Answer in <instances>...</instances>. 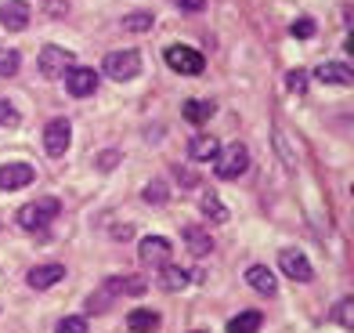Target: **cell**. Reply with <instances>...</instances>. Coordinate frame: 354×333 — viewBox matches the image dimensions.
<instances>
[{"label": "cell", "mask_w": 354, "mask_h": 333, "mask_svg": "<svg viewBox=\"0 0 354 333\" xmlns=\"http://www.w3.org/2000/svg\"><path fill=\"white\" fill-rule=\"evenodd\" d=\"M58 210H62V203H58L55 196H44V199H37V203H26V207L19 210V225H22L26 232L47 235V225L58 217Z\"/></svg>", "instance_id": "6da1fadb"}, {"label": "cell", "mask_w": 354, "mask_h": 333, "mask_svg": "<svg viewBox=\"0 0 354 333\" xmlns=\"http://www.w3.org/2000/svg\"><path fill=\"white\" fill-rule=\"evenodd\" d=\"M102 69L109 80H134V76L141 73V55L134 51V47H123V51H109L105 62H102Z\"/></svg>", "instance_id": "7a4b0ae2"}, {"label": "cell", "mask_w": 354, "mask_h": 333, "mask_svg": "<svg viewBox=\"0 0 354 333\" xmlns=\"http://www.w3.org/2000/svg\"><path fill=\"white\" fill-rule=\"evenodd\" d=\"M214 167H217V178H224V181H235V178H243V174L250 170V149L246 145H228L224 152H217V160H214Z\"/></svg>", "instance_id": "3957f363"}, {"label": "cell", "mask_w": 354, "mask_h": 333, "mask_svg": "<svg viewBox=\"0 0 354 333\" xmlns=\"http://www.w3.org/2000/svg\"><path fill=\"white\" fill-rule=\"evenodd\" d=\"M167 66L174 69V73H181V76H199L203 69H206V62H203V55L196 51V47H185V44H174V47H167Z\"/></svg>", "instance_id": "277c9868"}, {"label": "cell", "mask_w": 354, "mask_h": 333, "mask_svg": "<svg viewBox=\"0 0 354 333\" xmlns=\"http://www.w3.org/2000/svg\"><path fill=\"white\" fill-rule=\"evenodd\" d=\"M40 76L44 80H58V76H66L69 66H76V58L73 51H66V47H58V44H47L44 51H40Z\"/></svg>", "instance_id": "5b68a950"}, {"label": "cell", "mask_w": 354, "mask_h": 333, "mask_svg": "<svg viewBox=\"0 0 354 333\" xmlns=\"http://www.w3.org/2000/svg\"><path fill=\"white\" fill-rule=\"evenodd\" d=\"M69 145H73V123L69 120H51L44 127V149H47V156H66L69 152Z\"/></svg>", "instance_id": "8992f818"}, {"label": "cell", "mask_w": 354, "mask_h": 333, "mask_svg": "<svg viewBox=\"0 0 354 333\" xmlns=\"http://www.w3.org/2000/svg\"><path fill=\"white\" fill-rule=\"evenodd\" d=\"M170 253H174V243L167 240V235H149V240H141V246H138L141 264H149V268L170 264Z\"/></svg>", "instance_id": "52a82bcc"}, {"label": "cell", "mask_w": 354, "mask_h": 333, "mask_svg": "<svg viewBox=\"0 0 354 333\" xmlns=\"http://www.w3.org/2000/svg\"><path fill=\"white\" fill-rule=\"evenodd\" d=\"M66 91L73 98H91L98 91V73L87 69V66H69L66 69Z\"/></svg>", "instance_id": "ba28073f"}, {"label": "cell", "mask_w": 354, "mask_h": 333, "mask_svg": "<svg viewBox=\"0 0 354 333\" xmlns=\"http://www.w3.org/2000/svg\"><path fill=\"white\" fill-rule=\"evenodd\" d=\"M279 268L293 279V282H311L315 279V268H311V261L304 258L300 250H282L279 253Z\"/></svg>", "instance_id": "9c48e42d"}, {"label": "cell", "mask_w": 354, "mask_h": 333, "mask_svg": "<svg viewBox=\"0 0 354 333\" xmlns=\"http://www.w3.org/2000/svg\"><path fill=\"white\" fill-rule=\"evenodd\" d=\"M33 19V11H29L26 0H4V8H0V26L8 29V33H22Z\"/></svg>", "instance_id": "30bf717a"}, {"label": "cell", "mask_w": 354, "mask_h": 333, "mask_svg": "<svg viewBox=\"0 0 354 333\" xmlns=\"http://www.w3.org/2000/svg\"><path fill=\"white\" fill-rule=\"evenodd\" d=\"M26 185H33V167L29 163H4L0 167V188L4 192H19Z\"/></svg>", "instance_id": "8fae6325"}, {"label": "cell", "mask_w": 354, "mask_h": 333, "mask_svg": "<svg viewBox=\"0 0 354 333\" xmlns=\"http://www.w3.org/2000/svg\"><path fill=\"white\" fill-rule=\"evenodd\" d=\"M62 279H66V264H37L33 272L26 276V282L33 290H51L55 282H62Z\"/></svg>", "instance_id": "7c38bea8"}, {"label": "cell", "mask_w": 354, "mask_h": 333, "mask_svg": "<svg viewBox=\"0 0 354 333\" xmlns=\"http://www.w3.org/2000/svg\"><path fill=\"white\" fill-rule=\"evenodd\" d=\"M315 76L322 84H333V87H351L354 84V73L344 66V62H322V66L315 69Z\"/></svg>", "instance_id": "4fadbf2b"}, {"label": "cell", "mask_w": 354, "mask_h": 333, "mask_svg": "<svg viewBox=\"0 0 354 333\" xmlns=\"http://www.w3.org/2000/svg\"><path fill=\"white\" fill-rule=\"evenodd\" d=\"M217 152H221V141L214 134H196V138H192V145H188V156L196 163H214Z\"/></svg>", "instance_id": "5bb4252c"}, {"label": "cell", "mask_w": 354, "mask_h": 333, "mask_svg": "<svg viewBox=\"0 0 354 333\" xmlns=\"http://www.w3.org/2000/svg\"><path fill=\"white\" fill-rule=\"evenodd\" d=\"M181 240H185V246H188L192 253H196V258H206V253L214 250L210 232L199 228V225H185V228H181Z\"/></svg>", "instance_id": "9a60e30c"}, {"label": "cell", "mask_w": 354, "mask_h": 333, "mask_svg": "<svg viewBox=\"0 0 354 333\" xmlns=\"http://www.w3.org/2000/svg\"><path fill=\"white\" fill-rule=\"evenodd\" d=\"M102 294L109 297H120V294H145V279L138 276H112L102 282Z\"/></svg>", "instance_id": "2e32d148"}, {"label": "cell", "mask_w": 354, "mask_h": 333, "mask_svg": "<svg viewBox=\"0 0 354 333\" xmlns=\"http://www.w3.org/2000/svg\"><path fill=\"white\" fill-rule=\"evenodd\" d=\"M246 282L257 290V294H264V297H271L279 290V279H275V272H268L264 264H253L250 272H246Z\"/></svg>", "instance_id": "e0dca14e"}, {"label": "cell", "mask_w": 354, "mask_h": 333, "mask_svg": "<svg viewBox=\"0 0 354 333\" xmlns=\"http://www.w3.org/2000/svg\"><path fill=\"white\" fill-rule=\"evenodd\" d=\"M188 282H192V276L177 264H163V272H159V287H163L167 294H181Z\"/></svg>", "instance_id": "ac0fdd59"}, {"label": "cell", "mask_w": 354, "mask_h": 333, "mask_svg": "<svg viewBox=\"0 0 354 333\" xmlns=\"http://www.w3.org/2000/svg\"><path fill=\"white\" fill-rule=\"evenodd\" d=\"M156 326H159V312H152V308H134L127 315V330L131 333H152Z\"/></svg>", "instance_id": "d6986e66"}, {"label": "cell", "mask_w": 354, "mask_h": 333, "mask_svg": "<svg viewBox=\"0 0 354 333\" xmlns=\"http://www.w3.org/2000/svg\"><path fill=\"white\" fill-rule=\"evenodd\" d=\"M181 113H185V120H188V123H206V120H210V116L217 113V105H214L210 98H192V102H185Z\"/></svg>", "instance_id": "ffe728a7"}, {"label": "cell", "mask_w": 354, "mask_h": 333, "mask_svg": "<svg viewBox=\"0 0 354 333\" xmlns=\"http://www.w3.org/2000/svg\"><path fill=\"white\" fill-rule=\"evenodd\" d=\"M275 149H279V156H282V167H286V170H297L300 156H297V149H293V145H289V138H286L282 127H275Z\"/></svg>", "instance_id": "44dd1931"}, {"label": "cell", "mask_w": 354, "mask_h": 333, "mask_svg": "<svg viewBox=\"0 0 354 333\" xmlns=\"http://www.w3.org/2000/svg\"><path fill=\"white\" fill-rule=\"evenodd\" d=\"M261 312H243V315H235V319L228 323V333H257L261 330Z\"/></svg>", "instance_id": "7402d4cb"}, {"label": "cell", "mask_w": 354, "mask_h": 333, "mask_svg": "<svg viewBox=\"0 0 354 333\" xmlns=\"http://www.w3.org/2000/svg\"><path fill=\"white\" fill-rule=\"evenodd\" d=\"M203 214L210 221H217V225H221V221H228V207L221 203L217 192H203Z\"/></svg>", "instance_id": "603a6c76"}, {"label": "cell", "mask_w": 354, "mask_h": 333, "mask_svg": "<svg viewBox=\"0 0 354 333\" xmlns=\"http://www.w3.org/2000/svg\"><path fill=\"white\" fill-rule=\"evenodd\" d=\"M152 11H131V15H127V19H123V29H127V33H145V29H152Z\"/></svg>", "instance_id": "cb8c5ba5"}, {"label": "cell", "mask_w": 354, "mask_h": 333, "mask_svg": "<svg viewBox=\"0 0 354 333\" xmlns=\"http://www.w3.org/2000/svg\"><path fill=\"white\" fill-rule=\"evenodd\" d=\"M22 69V55L15 47H0V76H15Z\"/></svg>", "instance_id": "d4e9b609"}, {"label": "cell", "mask_w": 354, "mask_h": 333, "mask_svg": "<svg viewBox=\"0 0 354 333\" xmlns=\"http://www.w3.org/2000/svg\"><path fill=\"white\" fill-rule=\"evenodd\" d=\"M141 199H145V203H156V207H159V203L170 199V188H167L163 181H149V185L141 188Z\"/></svg>", "instance_id": "484cf974"}, {"label": "cell", "mask_w": 354, "mask_h": 333, "mask_svg": "<svg viewBox=\"0 0 354 333\" xmlns=\"http://www.w3.org/2000/svg\"><path fill=\"white\" fill-rule=\"evenodd\" d=\"M333 319L340 323L344 330H354V297H344L340 305H336V312H333Z\"/></svg>", "instance_id": "4316f807"}, {"label": "cell", "mask_w": 354, "mask_h": 333, "mask_svg": "<svg viewBox=\"0 0 354 333\" xmlns=\"http://www.w3.org/2000/svg\"><path fill=\"white\" fill-rule=\"evenodd\" d=\"M19 123H22V113L8 98H0V127H19Z\"/></svg>", "instance_id": "83f0119b"}, {"label": "cell", "mask_w": 354, "mask_h": 333, "mask_svg": "<svg viewBox=\"0 0 354 333\" xmlns=\"http://www.w3.org/2000/svg\"><path fill=\"white\" fill-rule=\"evenodd\" d=\"M58 333H87V319L84 315H66L58 323Z\"/></svg>", "instance_id": "f1b7e54d"}, {"label": "cell", "mask_w": 354, "mask_h": 333, "mask_svg": "<svg viewBox=\"0 0 354 333\" xmlns=\"http://www.w3.org/2000/svg\"><path fill=\"white\" fill-rule=\"evenodd\" d=\"M286 87L293 91V94H304V91H308V73H304V69H293V73L286 76Z\"/></svg>", "instance_id": "f546056e"}, {"label": "cell", "mask_w": 354, "mask_h": 333, "mask_svg": "<svg viewBox=\"0 0 354 333\" xmlns=\"http://www.w3.org/2000/svg\"><path fill=\"white\" fill-rule=\"evenodd\" d=\"M40 8L51 15V19H62V15L69 11V0H40Z\"/></svg>", "instance_id": "4dcf8cb0"}, {"label": "cell", "mask_w": 354, "mask_h": 333, "mask_svg": "<svg viewBox=\"0 0 354 333\" xmlns=\"http://www.w3.org/2000/svg\"><path fill=\"white\" fill-rule=\"evenodd\" d=\"M293 37H300V40L315 37V19H297L293 22Z\"/></svg>", "instance_id": "1f68e13d"}, {"label": "cell", "mask_w": 354, "mask_h": 333, "mask_svg": "<svg viewBox=\"0 0 354 333\" xmlns=\"http://www.w3.org/2000/svg\"><path fill=\"white\" fill-rule=\"evenodd\" d=\"M109 300H112V297L102 294V290H98V294H91V297H87V312H105V308H109Z\"/></svg>", "instance_id": "d6a6232c"}, {"label": "cell", "mask_w": 354, "mask_h": 333, "mask_svg": "<svg viewBox=\"0 0 354 333\" xmlns=\"http://www.w3.org/2000/svg\"><path fill=\"white\" fill-rule=\"evenodd\" d=\"M116 163H120V152H116V149H105V152L98 156V170H112Z\"/></svg>", "instance_id": "836d02e7"}, {"label": "cell", "mask_w": 354, "mask_h": 333, "mask_svg": "<svg viewBox=\"0 0 354 333\" xmlns=\"http://www.w3.org/2000/svg\"><path fill=\"white\" fill-rule=\"evenodd\" d=\"M174 174H177V181H185V188H196L199 185L196 170H188V167H174Z\"/></svg>", "instance_id": "e575fe53"}, {"label": "cell", "mask_w": 354, "mask_h": 333, "mask_svg": "<svg viewBox=\"0 0 354 333\" xmlns=\"http://www.w3.org/2000/svg\"><path fill=\"white\" fill-rule=\"evenodd\" d=\"M174 4L181 8V11H188V15H199L206 8V0H174Z\"/></svg>", "instance_id": "d590c367"}, {"label": "cell", "mask_w": 354, "mask_h": 333, "mask_svg": "<svg viewBox=\"0 0 354 333\" xmlns=\"http://www.w3.org/2000/svg\"><path fill=\"white\" fill-rule=\"evenodd\" d=\"M112 235H116V240H131L134 228H131V225H116V228H112Z\"/></svg>", "instance_id": "8d00e7d4"}, {"label": "cell", "mask_w": 354, "mask_h": 333, "mask_svg": "<svg viewBox=\"0 0 354 333\" xmlns=\"http://www.w3.org/2000/svg\"><path fill=\"white\" fill-rule=\"evenodd\" d=\"M188 333H210V330H188Z\"/></svg>", "instance_id": "74e56055"}]
</instances>
